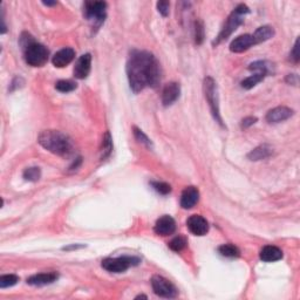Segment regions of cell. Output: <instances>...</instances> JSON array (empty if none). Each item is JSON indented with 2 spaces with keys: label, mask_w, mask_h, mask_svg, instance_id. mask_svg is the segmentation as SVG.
<instances>
[{
  "label": "cell",
  "mask_w": 300,
  "mask_h": 300,
  "mask_svg": "<svg viewBox=\"0 0 300 300\" xmlns=\"http://www.w3.org/2000/svg\"><path fill=\"white\" fill-rule=\"evenodd\" d=\"M151 286L154 292L162 298H175L177 297V289L168 279L161 276H154L151 279Z\"/></svg>",
  "instance_id": "8"
},
{
  "label": "cell",
  "mask_w": 300,
  "mask_h": 300,
  "mask_svg": "<svg viewBox=\"0 0 300 300\" xmlns=\"http://www.w3.org/2000/svg\"><path fill=\"white\" fill-rule=\"evenodd\" d=\"M187 247V239L183 236H177L169 243V248L175 252H180Z\"/></svg>",
  "instance_id": "25"
},
{
  "label": "cell",
  "mask_w": 300,
  "mask_h": 300,
  "mask_svg": "<svg viewBox=\"0 0 300 300\" xmlns=\"http://www.w3.org/2000/svg\"><path fill=\"white\" fill-rule=\"evenodd\" d=\"M19 282V277L15 275H5L0 277V288L6 289L15 285Z\"/></svg>",
  "instance_id": "27"
},
{
  "label": "cell",
  "mask_w": 300,
  "mask_h": 300,
  "mask_svg": "<svg viewBox=\"0 0 300 300\" xmlns=\"http://www.w3.org/2000/svg\"><path fill=\"white\" fill-rule=\"evenodd\" d=\"M272 155V148L268 146V144H263V146H259L258 148H256L251 151L250 154L248 155V157L250 158L251 161H261L264 160V158H268Z\"/></svg>",
  "instance_id": "20"
},
{
  "label": "cell",
  "mask_w": 300,
  "mask_h": 300,
  "mask_svg": "<svg viewBox=\"0 0 300 300\" xmlns=\"http://www.w3.org/2000/svg\"><path fill=\"white\" fill-rule=\"evenodd\" d=\"M40 176H41V171H40L39 168H36V167L27 168V169L23 171V178H25L26 181L36 182V181H39Z\"/></svg>",
  "instance_id": "26"
},
{
  "label": "cell",
  "mask_w": 300,
  "mask_h": 300,
  "mask_svg": "<svg viewBox=\"0 0 300 300\" xmlns=\"http://www.w3.org/2000/svg\"><path fill=\"white\" fill-rule=\"evenodd\" d=\"M203 88H204L205 99H207V101L209 102V106H210L212 115H214L215 120L217 121L218 123L223 124V121H222L221 113H220V104H218L217 86H216L215 80L210 76L205 77Z\"/></svg>",
  "instance_id": "5"
},
{
  "label": "cell",
  "mask_w": 300,
  "mask_h": 300,
  "mask_svg": "<svg viewBox=\"0 0 300 300\" xmlns=\"http://www.w3.org/2000/svg\"><path fill=\"white\" fill-rule=\"evenodd\" d=\"M256 121H257V119L256 117H245L244 120L242 121V127L243 128H249L250 126H252V124L256 123Z\"/></svg>",
  "instance_id": "33"
},
{
  "label": "cell",
  "mask_w": 300,
  "mask_h": 300,
  "mask_svg": "<svg viewBox=\"0 0 300 300\" xmlns=\"http://www.w3.org/2000/svg\"><path fill=\"white\" fill-rule=\"evenodd\" d=\"M286 81L290 83H293V85H297V83H298V76H297L296 74H290Z\"/></svg>",
  "instance_id": "34"
},
{
  "label": "cell",
  "mask_w": 300,
  "mask_h": 300,
  "mask_svg": "<svg viewBox=\"0 0 300 300\" xmlns=\"http://www.w3.org/2000/svg\"><path fill=\"white\" fill-rule=\"evenodd\" d=\"M134 134H135V137H136V140L139 141L140 143H143L144 146H147L148 148L151 147V141L148 139V136L143 133L142 130H140L139 128L135 127L134 128Z\"/></svg>",
  "instance_id": "29"
},
{
  "label": "cell",
  "mask_w": 300,
  "mask_h": 300,
  "mask_svg": "<svg viewBox=\"0 0 300 300\" xmlns=\"http://www.w3.org/2000/svg\"><path fill=\"white\" fill-rule=\"evenodd\" d=\"M58 274L55 272H48V274H39L34 275L32 277L27 279V284L32 286H45L48 284H52L58 279Z\"/></svg>",
  "instance_id": "17"
},
{
  "label": "cell",
  "mask_w": 300,
  "mask_h": 300,
  "mask_svg": "<svg viewBox=\"0 0 300 300\" xmlns=\"http://www.w3.org/2000/svg\"><path fill=\"white\" fill-rule=\"evenodd\" d=\"M255 45L254 38L250 34L239 35L238 38H236L234 41L230 43V50L234 53H242L248 50L250 47Z\"/></svg>",
  "instance_id": "16"
},
{
  "label": "cell",
  "mask_w": 300,
  "mask_h": 300,
  "mask_svg": "<svg viewBox=\"0 0 300 300\" xmlns=\"http://www.w3.org/2000/svg\"><path fill=\"white\" fill-rule=\"evenodd\" d=\"M200 191L195 187L185 188L181 196V207L183 209H191L198 203Z\"/></svg>",
  "instance_id": "15"
},
{
  "label": "cell",
  "mask_w": 300,
  "mask_h": 300,
  "mask_svg": "<svg viewBox=\"0 0 300 300\" xmlns=\"http://www.w3.org/2000/svg\"><path fill=\"white\" fill-rule=\"evenodd\" d=\"M218 251H220V254L222 256H224V257H228V258H236V257H239V255H241L238 248L232 244L222 245V247L218 248Z\"/></svg>",
  "instance_id": "22"
},
{
  "label": "cell",
  "mask_w": 300,
  "mask_h": 300,
  "mask_svg": "<svg viewBox=\"0 0 300 300\" xmlns=\"http://www.w3.org/2000/svg\"><path fill=\"white\" fill-rule=\"evenodd\" d=\"M38 142L52 154L68 156L73 151L72 141L67 135L58 130H45L39 135Z\"/></svg>",
  "instance_id": "2"
},
{
  "label": "cell",
  "mask_w": 300,
  "mask_h": 300,
  "mask_svg": "<svg viewBox=\"0 0 300 300\" xmlns=\"http://www.w3.org/2000/svg\"><path fill=\"white\" fill-rule=\"evenodd\" d=\"M74 58H75V52H74V49L69 48V47H66V48L60 49L59 52L54 54V56L52 58V62L53 65L58 67V68H62V67L69 65L74 60Z\"/></svg>",
  "instance_id": "13"
},
{
  "label": "cell",
  "mask_w": 300,
  "mask_h": 300,
  "mask_svg": "<svg viewBox=\"0 0 300 300\" xmlns=\"http://www.w3.org/2000/svg\"><path fill=\"white\" fill-rule=\"evenodd\" d=\"M139 259L135 257H119V258H107L102 261V268L108 272L113 274H122L127 271L130 266L139 264Z\"/></svg>",
  "instance_id": "6"
},
{
  "label": "cell",
  "mask_w": 300,
  "mask_h": 300,
  "mask_svg": "<svg viewBox=\"0 0 300 300\" xmlns=\"http://www.w3.org/2000/svg\"><path fill=\"white\" fill-rule=\"evenodd\" d=\"M169 7L170 4L168 1H158L157 2V9L163 16H167L169 14Z\"/></svg>",
  "instance_id": "31"
},
{
  "label": "cell",
  "mask_w": 300,
  "mask_h": 300,
  "mask_svg": "<svg viewBox=\"0 0 300 300\" xmlns=\"http://www.w3.org/2000/svg\"><path fill=\"white\" fill-rule=\"evenodd\" d=\"M154 230L158 236H170L176 230V222L171 216L164 215L158 218Z\"/></svg>",
  "instance_id": "9"
},
{
  "label": "cell",
  "mask_w": 300,
  "mask_h": 300,
  "mask_svg": "<svg viewBox=\"0 0 300 300\" xmlns=\"http://www.w3.org/2000/svg\"><path fill=\"white\" fill-rule=\"evenodd\" d=\"M127 75L134 93L141 92L147 86L156 88L161 82L160 63L149 52L133 50L127 63Z\"/></svg>",
  "instance_id": "1"
},
{
  "label": "cell",
  "mask_w": 300,
  "mask_h": 300,
  "mask_svg": "<svg viewBox=\"0 0 300 300\" xmlns=\"http://www.w3.org/2000/svg\"><path fill=\"white\" fill-rule=\"evenodd\" d=\"M266 75H268V73L265 72H254L251 76H249L245 80L242 81V87L245 89L254 88L256 85H258L261 81H263V79H264Z\"/></svg>",
  "instance_id": "21"
},
{
  "label": "cell",
  "mask_w": 300,
  "mask_h": 300,
  "mask_svg": "<svg viewBox=\"0 0 300 300\" xmlns=\"http://www.w3.org/2000/svg\"><path fill=\"white\" fill-rule=\"evenodd\" d=\"M274 35H275L274 27L262 26V27H259L257 31L255 32V34L252 35V38H254V41H255V45H256V43L264 42V41H266V40L271 39Z\"/></svg>",
  "instance_id": "19"
},
{
  "label": "cell",
  "mask_w": 300,
  "mask_h": 300,
  "mask_svg": "<svg viewBox=\"0 0 300 300\" xmlns=\"http://www.w3.org/2000/svg\"><path fill=\"white\" fill-rule=\"evenodd\" d=\"M204 39V27H203V22L197 20L196 23H195V41H196L197 45L203 42Z\"/></svg>",
  "instance_id": "28"
},
{
  "label": "cell",
  "mask_w": 300,
  "mask_h": 300,
  "mask_svg": "<svg viewBox=\"0 0 300 300\" xmlns=\"http://www.w3.org/2000/svg\"><path fill=\"white\" fill-rule=\"evenodd\" d=\"M106 9L107 4L103 1H86L83 13L86 18L89 20H94L97 25H101L106 19Z\"/></svg>",
  "instance_id": "7"
},
{
  "label": "cell",
  "mask_w": 300,
  "mask_h": 300,
  "mask_svg": "<svg viewBox=\"0 0 300 300\" xmlns=\"http://www.w3.org/2000/svg\"><path fill=\"white\" fill-rule=\"evenodd\" d=\"M283 258V251L275 245H268L264 247L261 251V259L263 262H277Z\"/></svg>",
  "instance_id": "18"
},
{
  "label": "cell",
  "mask_w": 300,
  "mask_h": 300,
  "mask_svg": "<svg viewBox=\"0 0 300 300\" xmlns=\"http://www.w3.org/2000/svg\"><path fill=\"white\" fill-rule=\"evenodd\" d=\"M188 229L195 236H204L209 231V223L204 217L200 215H194L187 222Z\"/></svg>",
  "instance_id": "10"
},
{
  "label": "cell",
  "mask_w": 300,
  "mask_h": 300,
  "mask_svg": "<svg viewBox=\"0 0 300 300\" xmlns=\"http://www.w3.org/2000/svg\"><path fill=\"white\" fill-rule=\"evenodd\" d=\"M181 94V87L177 82H170L168 85L164 86L163 90H162V103L163 106H171Z\"/></svg>",
  "instance_id": "12"
},
{
  "label": "cell",
  "mask_w": 300,
  "mask_h": 300,
  "mask_svg": "<svg viewBox=\"0 0 300 300\" xmlns=\"http://www.w3.org/2000/svg\"><path fill=\"white\" fill-rule=\"evenodd\" d=\"M291 59L293 62H298L299 61V39H297V41L293 46V50L291 52Z\"/></svg>",
  "instance_id": "32"
},
{
  "label": "cell",
  "mask_w": 300,
  "mask_h": 300,
  "mask_svg": "<svg viewBox=\"0 0 300 300\" xmlns=\"http://www.w3.org/2000/svg\"><path fill=\"white\" fill-rule=\"evenodd\" d=\"M20 45L23 49V58L27 65L32 67H41L48 60L49 52L41 43L35 42L27 33H23L20 39Z\"/></svg>",
  "instance_id": "3"
},
{
  "label": "cell",
  "mask_w": 300,
  "mask_h": 300,
  "mask_svg": "<svg viewBox=\"0 0 300 300\" xmlns=\"http://www.w3.org/2000/svg\"><path fill=\"white\" fill-rule=\"evenodd\" d=\"M55 88L61 93H69L76 89V83L70 80H61L55 83Z\"/></svg>",
  "instance_id": "24"
},
{
  "label": "cell",
  "mask_w": 300,
  "mask_h": 300,
  "mask_svg": "<svg viewBox=\"0 0 300 300\" xmlns=\"http://www.w3.org/2000/svg\"><path fill=\"white\" fill-rule=\"evenodd\" d=\"M90 66H92V56L90 54H83L81 55L74 66V76L76 79H86L90 73Z\"/></svg>",
  "instance_id": "11"
},
{
  "label": "cell",
  "mask_w": 300,
  "mask_h": 300,
  "mask_svg": "<svg viewBox=\"0 0 300 300\" xmlns=\"http://www.w3.org/2000/svg\"><path fill=\"white\" fill-rule=\"evenodd\" d=\"M293 115V110L289 107H277L266 114V121L269 123H279L290 119Z\"/></svg>",
  "instance_id": "14"
},
{
  "label": "cell",
  "mask_w": 300,
  "mask_h": 300,
  "mask_svg": "<svg viewBox=\"0 0 300 300\" xmlns=\"http://www.w3.org/2000/svg\"><path fill=\"white\" fill-rule=\"evenodd\" d=\"M43 5H46V6H53V5H56V2L55 1H53V2H49V1H43Z\"/></svg>",
  "instance_id": "35"
},
{
  "label": "cell",
  "mask_w": 300,
  "mask_h": 300,
  "mask_svg": "<svg viewBox=\"0 0 300 300\" xmlns=\"http://www.w3.org/2000/svg\"><path fill=\"white\" fill-rule=\"evenodd\" d=\"M113 150V142H112V136H110L109 131H107L104 134L103 140H102V148H101V153H102V158H106L110 155Z\"/></svg>",
  "instance_id": "23"
},
{
  "label": "cell",
  "mask_w": 300,
  "mask_h": 300,
  "mask_svg": "<svg viewBox=\"0 0 300 300\" xmlns=\"http://www.w3.org/2000/svg\"><path fill=\"white\" fill-rule=\"evenodd\" d=\"M249 12L250 11H249L248 6H245L243 4L238 5L237 8H236L235 11L231 13V15L228 18L224 27L222 28L220 35H218L217 39H216V41H215L216 45H218V43L223 41V40L228 39L229 36H230L232 33L237 29V27L242 23V21H243L242 16L244 14H248Z\"/></svg>",
  "instance_id": "4"
},
{
  "label": "cell",
  "mask_w": 300,
  "mask_h": 300,
  "mask_svg": "<svg viewBox=\"0 0 300 300\" xmlns=\"http://www.w3.org/2000/svg\"><path fill=\"white\" fill-rule=\"evenodd\" d=\"M155 190L157 191V193H160L161 195H167L169 194L171 191V187L169 184L164 183V182H153L151 183Z\"/></svg>",
  "instance_id": "30"
}]
</instances>
